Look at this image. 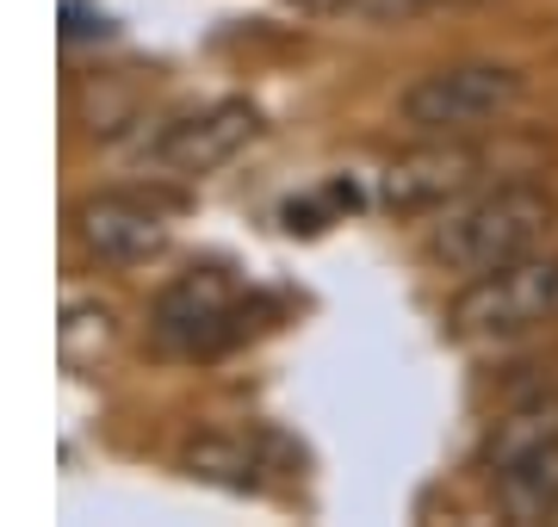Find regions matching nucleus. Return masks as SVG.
<instances>
[{
  "mask_svg": "<svg viewBox=\"0 0 558 527\" xmlns=\"http://www.w3.org/2000/svg\"><path fill=\"white\" fill-rule=\"evenodd\" d=\"M558 205L546 186H490V193H465L440 211V223L428 230L422 255L440 267V273H459V280H478V273H497V267L521 261V255H539L553 243Z\"/></svg>",
  "mask_w": 558,
  "mask_h": 527,
  "instance_id": "obj_1",
  "label": "nucleus"
},
{
  "mask_svg": "<svg viewBox=\"0 0 558 527\" xmlns=\"http://www.w3.org/2000/svg\"><path fill=\"white\" fill-rule=\"evenodd\" d=\"M527 82L509 62H447L398 94V124L416 137H478L521 106Z\"/></svg>",
  "mask_w": 558,
  "mask_h": 527,
  "instance_id": "obj_2",
  "label": "nucleus"
},
{
  "mask_svg": "<svg viewBox=\"0 0 558 527\" xmlns=\"http://www.w3.org/2000/svg\"><path fill=\"white\" fill-rule=\"evenodd\" d=\"M558 323V255H521V261L465 280L453 298V329L465 342H515V335H539Z\"/></svg>",
  "mask_w": 558,
  "mask_h": 527,
  "instance_id": "obj_3",
  "label": "nucleus"
},
{
  "mask_svg": "<svg viewBox=\"0 0 558 527\" xmlns=\"http://www.w3.org/2000/svg\"><path fill=\"white\" fill-rule=\"evenodd\" d=\"M248 317H255V298L242 292L223 267H193L180 273L174 285H161L156 310H149V329L168 354H186V360H211L223 347H236L248 335Z\"/></svg>",
  "mask_w": 558,
  "mask_h": 527,
  "instance_id": "obj_4",
  "label": "nucleus"
},
{
  "mask_svg": "<svg viewBox=\"0 0 558 527\" xmlns=\"http://www.w3.org/2000/svg\"><path fill=\"white\" fill-rule=\"evenodd\" d=\"M484 168H490V156H484L478 143L422 137V149L398 156V162L379 174V205L398 211V218H410V211H447L453 199H465V193L484 181Z\"/></svg>",
  "mask_w": 558,
  "mask_h": 527,
  "instance_id": "obj_5",
  "label": "nucleus"
},
{
  "mask_svg": "<svg viewBox=\"0 0 558 527\" xmlns=\"http://www.w3.org/2000/svg\"><path fill=\"white\" fill-rule=\"evenodd\" d=\"M255 131H260V112L248 100H218V106H205V112H193V119L168 124L149 143V162L161 174H180V181H205L223 162H236L242 149L255 143Z\"/></svg>",
  "mask_w": 558,
  "mask_h": 527,
  "instance_id": "obj_6",
  "label": "nucleus"
},
{
  "mask_svg": "<svg viewBox=\"0 0 558 527\" xmlns=\"http://www.w3.org/2000/svg\"><path fill=\"white\" fill-rule=\"evenodd\" d=\"M81 248L106 267H137L168 248V211L149 193H94L75 211Z\"/></svg>",
  "mask_w": 558,
  "mask_h": 527,
  "instance_id": "obj_7",
  "label": "nucleus"
},
{
  "mask_svg": "<svg viewBox=\"0 0 558 527\" xmlns=\"http://www.w3.org/2000/svg\"><path fill=\"white\" fill-rule=\"evenodd\" d=\"M539 446H558V385H534L497 409V422L484 434V471L515 466Z\"/></svg>",
  "mask_w": 558,
  "mask_h": 527,
  "instance_id": "obj_8",
  "label": "nucleus"
},
{
  "mask_svg": "<svg viewBox=\"0 0 558 527\" xmlns=\"http://www.w3.org/2000/svg\"><path fill=\"white\" fill-rule=\"evenodd\" d=\"M180 466L186 478H199V485H218V490H260V441L255 434H236V428H211V434H193L186 453H180Z\"/></svg>",
  "mask_w": 558,
  "mask_h": 527,
  "instance_id": "obj_9",
  "label": "nucleus"
},
{
  "mask_svg": "<svg viewBox=\"0 0 558 527\" xmlns=\"http://www.w3.org/2000/svg\"><path fill=\"white\" fill-rule=\"evenodd\" d=\"M490 485H497V503L509 522H553L558 515V446H539L515 466L490 471Z\"/></svg>",
  "mask_w": 558,
  "mask_h": 527,
  "instance_id": "obj_10",
  "label": "nucleus"
},
{
  "mask_svg": "<svg viewBox=\"0 0 558 527\" xmlns=\"http://www.w3.org/2000/svg\"><path fill=\"white\" fill-rule=\"evenodd\" d=\"M87 335L112 342V310L106 305H69V317H62V354L81 360V342H87Z\"/></svg>",
  "mask_w": 558,
  "mask_h": 527,
  "instance_id": "obj_11",
  "label": "nucleus"
},
{
  "mask_svg": "<svg viewBox=\"0 0 558 527\" xmlns=\"http://www.w3.org/2000/svg\"><path fill=\"white\" fill-rule=\"evenodd\" d=\"M112 38V20H106L94 0H62V44H100Z\"/></svg>",
  "mask_w": 558,
  "mask_h": 527,
  "instance_id": "obj_12",
  "label": "nucleus"
},
{
  "mask_svg": "<svg viewBox=\"0 0 558 527\" xmlns=\"http://www.w3.org/2000/svg\"><path fill=\"white\" fill-rule=\"evenodd\" d=\"M553 522H558V515H553Z\"/></svg>",
  "mask_w": 558,
  "mask_h": 527,
  "instance_id": "obj_13",
  "label": "nucleus"
}]
</instances>
